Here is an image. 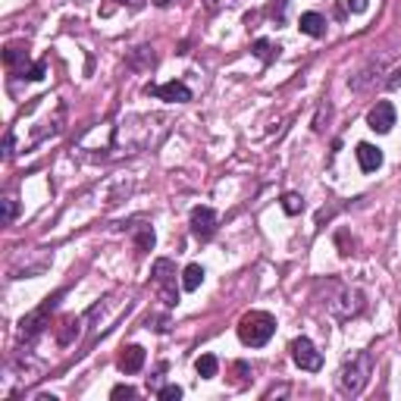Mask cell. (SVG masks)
I'll return each mask as SVG.
<instances>
[{"label": "cell", "mask_w": 401, "mask_h": 401, "mask_svg": "<svg viewBox=\"0 0 401 401\" xmlns=\"http://www.w3.org/2000/svg\"><path fill=\"white\" fill-rule=\"evenodd\" d=\"M370 376H373V354L370 351H361L354 354L342 370H338V392L342 395H361L367 388Z\"/></svg>", "instance_id": "cell-1"}, {"label": "cell", "mask_w": 401, "mask_h": 401, "mask_svg": "<svg viewBox=\"0 0 401 401\" xmlns=\"http://www.w3.org/2000/svg\"><path fill=\"white\" fill-rule=\"evenodd\" d=\"M273 332H276V320L267 310H251L238 320V338L244 345H251V348H263L273 338Z\"/></svg>", "instance_id": "cell-2"}, {"label": "cell", "mask_w": 401, "mask_h": 401, "mask_svg": "<svg viewBox=\"0 0 401 401\" xmlns=\"http://www.w3.org/2000/svg\"><path fill=\"white\" fill-rule=\"evenodd\" d=\"M150 276H154V285H157V292H160V298L166 301L169 307L179 304V292H175V263L169 260V257H160V260H154V267H150Z\"/></svg>", "instance_id": "cell-3"}, {"label": "cell", "mask_w": 401, "mask_h": 401, "mask_svg": "<svg viewBox=\"0 0 401 401\" xmlns=\"http://www.w3.org/2000/svg\"><path fill=\"white\" fill-rule=\"evenodd\" d=\"M288 351H292V361H294V367H301V370H307V373H317L320 367H323V354L317 351V345L310 342V338H294L292 345H288Z\"/></svg>", "instance_id": "cell-4"}, {"label": "cell", "mask_w": 401, "mask_h": 401, "mask_svg": "<svg viewBox=\"0 0 401 401\" xmlns=\"http://www.w3.org/2000/svg\"><path fill=\"white\" fill-rule=\"evenodd\" d=\"M361 310H363V294L357 292V288H342V292L329 301V313L338 320H348Z\"/></svg>", "instance_id": "cell-5"}, {"label": "cell", "mask_w": 401, "mask_h": 401, "mask_svg": "<svg viewBox=\"0 0 401 401\" xmlns=\"http://www.w3.org/2000/svg\"><path fill=\"white\" fill-rule=\"evenodd\" d=\"M60 301V294H54V298H47L38 310H31L29 317H22V323H19V338H35L38 332L44 329V320H47V313L54 310V304Z\"/></svg>", "instance_id": "cell-6"}, {"label": "cell", "mask_w": 401, "mask_h": 401, "mask_svg": "<svg viewBox=\"0 0 401 401\" xmlns=\"http://www.w3.org/2000/svg\"><path fill=\"white\" fill-rule=\"evenodd\" d=\"M148 94L160 100H169V104H188L191 100V88L185 81H166V85H148Z\"/></svg>", "instance_id": "cell-7"}, {"label": "cell", "mask_w": 401, "mask_h": 401, "mask_svg": "<svg viewBox=\"0 0 401 401\" xmlns=\"http://www.w3.org/2000/svg\"><path fill=\"white\" fill-rule=\"evenodd\" d=\"M367 125L373 132H379V135L392 132V125H395V107L388 104V100H376V107L367 113Z\"/></svg>", "instance_id": "cell-8"}, {"label": "cell", "mask_w": 401, "mask_h": 401, "mask_svg": "<svg viewBox=\"0 0 401 401\" xmlns=\"http://www.w3.org/2000/svg\"><path fill=\"white\" fill-rule=\"evenodd\" d=\"M219 226V217L213 207H194L191 210V232L198 238H210Z\"/></svg>", "instance_id": "cell-9"}, {"label": "cell", "mask_w": 401, "mask_h": 401, "mask_svg": "<svg viewBox=\"0 0 401 401\" xmlns=\"http://www.w3.org/2000/svg\"><path fill=\"white\" fill-rule=\"evenodd\" d=\"M144 348L141 345H129V348H123V354H119V370L123 373H138V370L144 367Z\"/></svg>", "instance_id": "cell-10"}, {"label": "cell", "mask_w": 401, "mask_h": 401, "mask_svg": "<svg viewBox=\"0 0 401 401\" xmlns=\"http://www.w3.org/2000/svg\"><path fill=\"white\" fill-rule=\"evenodd\" d=\"M357 163H361V169L363 173H373V169H379L382 166V150L379 148H373V144H357Z\"/></svg>", "instance_id": "cell-11"}, {"label": "cell", "mask_w": 401, "mask_h": 401, "mask_svg": "<svg viewBox=\"0 0 401 401\" xmlns=\"http://www.w3.org/2000/svg\"><path fill=\"white\" fill-rule=\"evenodd\" d=\"M298 29L304 31V35H310V38H323L326 35V19L320 16V13H301Z\"/></svg>", "instance_id": "cell-12"}, {"label": "cell", "mask_w": 401, "mask_h": 401, "mask_svg": "<svg viewBox=\"0 0 401 401\" xmlns=\"http://www.w3.org/2000/svg\"><path fill=\"white\" fill-rule=\"evenodd\" d=\"M200 282H204V267H200V263H188L185 273H182V288H185V292H194Z\"/></svg>", "instance_id": "cell-13"}, {"label": "cell", "mask_w": 401, "mask_h": 401, "mask_svg": "<svg viewBox=\"0 0 401 401\" xmlns=\"http://www.w3.org/2000/svg\"><path fill=\"white\" fill-rule=\"evenodd\" d=\"M194 370H198L200 379H213V376H217V370H219V361L213 354H200L198 361H194Z\"/></svg>", "instance_id": "cell-14"}, {"label": "cell", "mask_w": 401, "mask_h": 401, "mask_svg": "<svg viewBox=\"0 0 401 401\" xmlns=\"http://www.w3.org/2000/svg\"><path fill=\"white\" fill-rule=\"evenodd\" d=\"M79 326H81V320L66 317V320H63L60 336H56V342H60V345H72V342H75V336H79Z\"/></svg>", "instance_id": "cell-15"}, {"label": "cell", "mask_w": 401, "mask_h": 401, "mask_svg": "<svg viewBox=\"0 0 401 401\" xmlns=\"http://www.w3.org/2000/svg\"><path fill=\"white\" fill-rule=\"evenodd\" d=\"M282 210H285L288 217H298V213L304 210V198H301L298 191H288V194H282Z\"/></svg>", "instance_id": "cell-16"}, {"label": "cell", "mask_w": 401, "mask_h": 401, "mask_svg": "<svg viewBox=\"0 0 401 401\" xmlns=\"http://www.w3.org/2000/svg\"><path fill=\"white\" fill-rule=\"evenodd\" d=\"M276 54H279V47L276 44H269L267 38H260V41H254V56H260L263 63H273Z\"/></svg>", "instance_id": "cell-17"}, {"label": "cell", "mask_w": 401, "mask_h": 401, "mask_svg": "<svg viewBox=\"0 0 401 401\" xmlns=\"http://www.w3.org/2000/svg\"><path fill=\"white\" fill-rule=\"evenodd\" d=\"M138 248H141V251L154 248V229H150V226H144V229L138 232Z\"/></svg>", "instance_id": "cell-18"}, {"label": "cell", "mask_w": 401, "mask_h": 401, "mask_svg": "<svg viewBox=\"0 0 401 401\" xmlns=\"http://www.w3.org/2000/svg\"><path fill=\"white\" fill-rule=\"evenodd\" d=\"M0 204H3V223H13V219H16V213H19V204L13 198H3Z\"/></svg>", "instance_id": "cell-19"}, {"label": "cell", "mask_w": 401, "mask_h": 401, "mask_svg": "<svg viewBox=\"0 0 401 401\" xmlns=\"http://www.w3.org/2000/svg\"><path fill=\"white\" fill-rule=\"evenodd\" d=\"M44 72H47V63H35L31 69H25V79H31V81H38V79H44Z\"/></svg>", "instance_id": "cell-20"}, {"label": "cell", "mask_w": 401, "mask_h": 401, "mask_svg": "<svg viewBox=\"0 0 401 401\" xmlns=\"http://www.w3.org/2000/svg\"><path fill=\"white\" fill-rule=\"evenodd\" d=\"M160 401H179L182 398V388L179 386H166V388H160Z\"/></svg>", "instance_id": "cell-21"}, {"label": "cell", "mask_w": 401, "mask_h": 401, "mask_svg": "<svg viewBox=\"0 0 401 401\" xmlns=\"http://www.w3.org/2000/svg\"><path fill=\"white\" fill-rule=\"evenodd\" d=\"M110 398H135V388L132 386H113Z\"/></svg>", "instance_id": "cell-22"}, {"label": "cell", "mask_w": 401, "mask_h": 401, "mask_svg": "<svg viewBox=\"0 0 401 401\" xmlns=\"http://www.w3.org/2000/svg\"><path fill=\"white\" fill-rule=\"evenodd\" d=\"M345 3H348V10H351V13H367L370 0H345Z\"/></svg>", "instance_id": "cell-23"}, {"label": "cell", "mask_w": 401, "mask_h": 401, "mask_svg": "<svg viewBox=\"0 0 401 401\" xmlns=\"http://www.w3.org/2000/svg\"><path fill=\"white\" fill-rule=\"evenodd\" d=\"M285 6H288V0H279V3L273 6V16L279 19V22H282V19H285Z\"/></svg>", "instance_id": "cell-24"}, {"label": "cell", "mask_w": 401, "mask_h": 401, "mask_svg": "<svg viewBox=\"0 0 401 401\" xmlns=\"http://www.w3.org/2000/svg\"><path fill=\"white\" fill-rule=\"evenodd\" d=\"M3 157L6 160L13 157V132H6V138H3Z\"/></svg>", "instance_id": "cell-25"}, {"label": "cell", "mask_w": 401, "mask_h": 401, "mask_svg": "<svg viewBox=\"0 0 401 401\" xmlns=\"http://www.w3.org/2000/svg\"><path fill=\"white\" fill-rule=\"evenodd\" d=\"M157 3H160V6H169V3H173V0H157Z\"/></svg>", "instance_id": "cell-26"}]
</instances>
